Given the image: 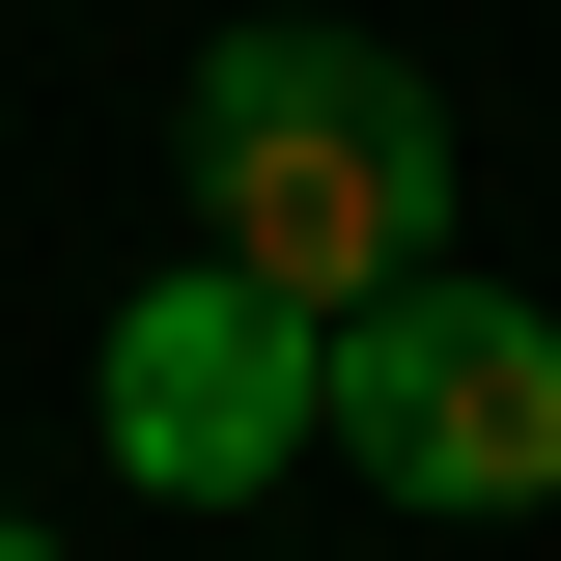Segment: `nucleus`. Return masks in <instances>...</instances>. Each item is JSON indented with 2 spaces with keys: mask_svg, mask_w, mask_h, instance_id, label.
<instances>
[{
  "mask_svg": "<svg viewBox=\"0 0 561 561\" xmlns=\"http://www.w3.org/2000/svg\"><path fill=\"white\" fill-rule=\"evenodd\" d=\"M197 225L309 337H337L365 280H421L449 253V113H421V57H365V28H225L197 57Z\"/></svg>",
  "mask_w": 561,
  "mask_h": 561,
  "instance_id": "nucleus-1",
  "label": "nucleus"
},
{
  "mask_svg": "<svg viewBox=\"0 0 561 561\" xmlns=\"http://www.w3.org/2000/svg\"><path fill=\"white\" fill-rule=\"evenodd\" d=\"M309 365H337V449L393 505H561V309H505V280L421 253V280H365Z\"/></svg>",
  "mask_w": 561,
  "mask_h": 561,
  "instance_id": "nucleus-2",
  "label": "nucleus"
},
{
  "mask_svg": "<svg viewBox=\"0 0 561 561\" xmlns=\"http://www.w3.org/2000/svg\"><path fill=\"white\" fill-rule=\"evenodd\" d=\"M84 393H113V478L140 505H280V449H309V421H337V365H309V309H280V280H140L113 309V365H84Z\"/></svg>",
  "mask_w": 561,
  "mask_h": 561,
  "instance_id": "nucleus-3",
  "label": "nucleus"
},
{
  "mask_svg": "<svg viewBox=\"0 0 561 561\" xmlns=\"http://www.w3.org/2000/svg\"><path fill=\"white\" fill-rule=\"evenodd\" d=\"M0 561H28V534H0Z\"/></svg>",
  "mask_w": 561,
  "mask_h": 561,
  "instance_id": "nucleus-4",
  "label": "nucleus"
}]
</instances>
